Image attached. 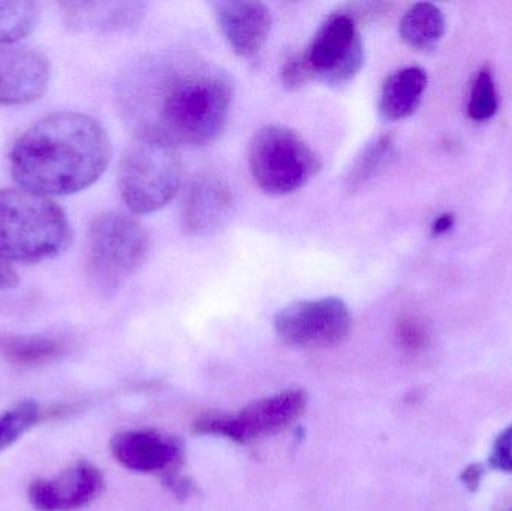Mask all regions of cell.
Returning <instances> with one entry per match:
<instances>
[{"label":"cell","instance_id":"cell-24","mask_svg":"<svg viewBox=\"0 0 512 511\" xmlns=\"http://www.w3.org/2000/svg\"><path fill=\"white\" fill-rule=\"evenodd\" d=\"M397 338L408 351H420L427 344V333L417 318L405 317L397 324Z\"/></svg>","mask_w":512,"mask_h":511},{"label":"cell","instance_id":"cell-8","mask_svg":"<svg viewBox=\"0 0 512 511\" xmlns=\"http://www.w3.org/2000/svg\"><path fill=\"white\" fill-rule=\"evenodd\" d=\"M306 407V392L285 390L270 398L252 402L236 416L224 413L203 414L195 420L194 432L245 444L288 428L300 419Z\"/></svg>","mask_w":512,"mask_h":511},{"label":"cell","instance_id":"cell-18","mask_svg":"<svg viewBox=\"0 0 512 511\" xmlns=\"http://www.w3.org/2000/svg\"><path fill=\"white\" fill-rule=\"evenodd\" d=\"M65 351L62 342L39 335L0 336V354L18 366L53 362Z\"/></svg>","mask_w":512,"mask_h":511},{"label":"cell","instance_id":"cell-19","mask_svg":"<svg viewBox=\"0 0 512 511\" xmlns=\"http://www.w3.org/2000/svg\"><path fill=\"white\" fill-rule=\"evenodd\" d=\"M393 134L381 135L355 158L346 174L345 186L349 192L360 191L367 183L378 177L390 165L394 155Z\"/></svg>","mask_w":512,"mask_h":511},{"label":"cell","instance_id":"cell-3","mask_svg":"<svg viewBox=\"0 0 512 511\" xmlns=\"http://www.w3.org/2000/svg\"><path fill=\"white\" fill-rule=\"evenodd\" d=\"M72 228L50 198L26 189H0V258L41 263L66 251Z\"/></svg>","mask_w":512,"mask_h":511},{"label":"cell","instance_id":"cell-21","mask_svg":"<svg viewBox=\"0 0 512 511\" xmlns=\"http://www.w3.org/2000/svg\"><path fill=\"white\" fill-rule=\"evenodd\" d=\"M39 407L32 401L21 402L0 416V452L14 444L39 420Z\"/></svg>","mask_w":512,"mask_h":511},{"label":"cell","instance_id":"cell-4","mask_svg":"<svg viewBox=\"0 0 512 511\" xmlns=\"http://www.w3.org/2000/svg\"><path fill=\"white\" fill-rule=\"evenodd\" d=\"M183 186V159L177 147L134 138L119 167V191L132 213L164 209Z\"/></svg>","mask_w":512,"mask_h":511},{"label":"cell","instance_id":"cell-11","mask_svg":"<svg viewBox=\"0 0 512 511\" xmlns=\"http://www.w3.org/2000/svg\"><path fill=\"white\" fill-rule=\"evenodd\" d=\"M104 491L101 471L81 461L54 480H36L29 488V501L38 511H74L89 506Z\"/></svg>","mask_w":512,"mask_h":511},{"label":"cell","instance_id":"cell-1","mask_svg":"<svg viewBox=\"0 0 512 511\" xmlns=\"http://www.w3.org/2000/svg\"><path fill=\"white\" fill-rule=\"evenodd\" d=\"M116 101L137 138L177 149L207 146L230 122L234 81L227 69L191 51H156L126 66Z\"/></svg>","mask_w":512,"mask_h":511},{"label":"cell","instance_id":"cell-9","mask_svg":"<svg viewBox=\"0 0 512 511\" xmlns=\"http://www.w3.org/2000/svg\"><path fill=\"white\" fill-rule=\"evenodd\" d=\"M274 329L280 341L301 350L333 347L348 338L352 317L337 297L300 300L277 314Z\"/></svg>","mask_w":512,"mask_h":511},{"label":"cell","instance_id":"cell-16","mask_svg":"<svg viewBox=\"0 0 512 511\" xmlns=\"http://www.w3.org/2000/svg\"><path fill=\"white\" fill-rule=\"evenodd\" d=\"M69 24L78 29L122 30L140 20L143 9L129 2H77L66 3Z\"/></svg>","mask_w":512,"mask_h":511},{"label":"cell","instance_id":"cell-7","mask_svg":"<svg viewBox=\"0 0 512 511\" xmlns=\"http://www.w3.org/2000/svg\"><path fill=\"white\" fill-rule=\"evenodd\" d=\"M303 56L313 81L336 89L346 86L364 66L360 23L345 8L333 12L316 30Z\"/></svg>","mask_w":512,"mask_h":511},{"label":"cell","instance_id":"cell-26","mask_svg":"<svg viewBox=\"0 0 512 511\" xmlns=\"http://www.w3.org/2000/svg\"><path fill=\"white\" fill-rule=\"evenodd\" d=\"M18 284V275L8 261L0 258V290H9Z\"/></svg>","mask_w":512,"mask_h":511},{"label":"cell","instance_id":"cell-10","mask_svg":"<svg viewBox=\"0 0 512 511\" xmlns=\"http://www.w3.org/2000/svg\"><path fill=\"white\" fill-rule=\"evenodd\" d=\"M234 197L230 185L215 171H203L189 180L180 201L183 231L192 237L221 233L233 219Z\"/></svg>","mask_w":512,"mask_h":511},{"label":"cell","instance_id":"cell-22","mask_svg":"<svg viewBox=\"0 0 512 511\" xmlns=\"http://www.w3.org/2000/svg\"><path fill=\"white\" fill-rule=\"evenodd\" d=\"M499 101L495 80L490 69L483 68L475 78L471 99L468 104V114L477 122L492 119L498 111Z\"/></svg>","mask_w":512,"mask_h":511},{"label":"cell","instance_id":"cell-20","mask_svg":"<svg viewBox=\"0 0 512 511\" xmlns=\"http://www.w3.org/2000/svg\"><path fill=\"white\" fill-rule=\"evenodd\" d=\"M39 20L36 3L27 0L0 2V44L8 45L26 38Z\"/></svg>","mask_w":512,"mask_h":511},{"label":"cell","instance_id":"cell-15","mask_svg":"<svg viewBox=\"0 0 512 511\" xmlns=\"http://www.w3.org/2000/svg\"><path fill=\"white\" fill-rule=\"evenodd\" d=\"M427 72L418 66H408L391 74L382 86L379 111L390 122L412 116L420 105L427 87Z\"/></svg>","mask_w":512,"mask_h":511},{"label":"cell","instance_id":"cell-23","mask_svg":"<svg viewBox=\"0 0 512 511\" xmlns=\"http://www.w3.org/2000/svg\"><path fill=\"white\" fill-rule=\"evenodd\" d=\"M280 81L288 90H298L313 81L303 53L289 57L280 69Z\"/></svg>","mask_w":512,"mask_h":511},{"label":"cell","instance_id":"cell-25","mask_svg":"<svg viewBox=\"0 0 512 511\" xmlns=\"http://www.w3.org/2000/svg\"><path fill=\"white\" fill-rule=\"evenodd\" d=\"M492 464L499 468V470L512 473V426L499 438L495 455L492 458Z\"/></svg>","mask_w":512,"mask_h":511},{"label":"cell","instance_id":"cell-5","mask_svg":"<svg viewBox=\"0 0 512 511\" xmlns=\"http://www.w3.org/2000/svg\"><path fill=\"white\" fill-rule=\"evenodd\" d=\"M318 153L301 135L286 126L259 129L249 146V170L268 195H289L306 186L321 170Z\"/></svg>","mask_w":512,"mask_h":511},{"label":"cell","instance_id":"cell-17","mask_svg":"<svg viewBox=\"0 0 512 511\" xmlns=\"http://www.w3.org/2000/svg\"><path fill=\"white\" fill-rule=\"evenodd\" d=\"M444 30V14L429 2L415 3L400 21V36L414 48L430 47L442 38Z\"/></svg>","mask_w":512,"mask_h":511},{"label":"cell","instance_id":"cell-6","mask_svg":"<svg viewBox=\"0 0 512 511\" xmlns=\"http://www.w3.org/2000/svg\"><path fill=\"white\" fill-rule=\"evenodd\" d=\"M149 254V236L143 225L122 212L96 216L87 231L86 267L101 288H116L134 275Z\"/></svg>","mask_w":512,"mask_h":511},{"label":"cell","instance_id":"cell-2","mask_svg":"<svg viewBox=\"0 0 512 511\" xmlns=\"http://www.w3.org/2000/svg\"><path fill=\"white\" fill-rule=\"evenodd\" d=\"M110 161V138L101 123L69 111L30 126L9 155L18 185L44 197L84 191L105 173Z\"/></svg>","mask_w":512,"mask_h":511},{"label":"cell","instance_id":"cell-12","mask_svg":"<svg viewBox=\"0 0 512 511\" xmlns=\"http://www.w3.org/2000/svg\"><path fill=\"white\" fill-rule=\"evenodd\" d=\"M50 78V63L44 54L0 45V104H29L42 98Z\"/></svg>","mask_w":512,"mask_h":511},{"label":"cell","instance_id":"cell-13","mask_svg":"<svg viewBox=\"0 0 512 511\" xmlns=\"http://www.w3.org/2000/svg\"><path fill=\"white\" fill-rule=\"evenodd\" d=\"M216 23L231 50L243 59L259 53L270 36L273 17L265 3L222 0L213 3Z\"/></svg>","mask_w":512,"mask_h":511},{"label":"cell","instance_id":"cell-28","mask_svg":"<svg viewBox=\"0 0 512 511\" xmlns=\"http://www.w3.org/2000/svg\"><path fill=\"white\" fill-rule=\"evenodd\" d=\"M481 477V468L480 467H471L468 471L465 473V482L468 483V485L475 486L478 485V482H480Z\"/></svg>","mask_w":512,"mask_h":511},{"label":"cell","instance_id":"cell-14","mask_svg":"<svg viewBox=\"0 0 512 511\" xmlns=\"http://www.w3.org/2000/svg\"><path fill=\"white\" fill-rule=\"evenodd\" d=\"M111 453L123 467L137 473L176 474L182 462V447L176 440L149 429L125 431L114 435Z\"/></svg>","mask_w":512,"mask_h":511},{"label":"cell","instance_id":"cell-27","mask_svg":"<svg viewBox=\"0 0 512 511\" xmlns=\"http://www.w3.org/2000/svg\"><path fill=\"white\" fill-rule=\"evenodd\" d=\"M454 222H456V218H454L453 213H444L433 224V234L442 236V234L448 233L454 227Z\"/></svg>","mask_w":512,"mask_h":511}]
</instances>
